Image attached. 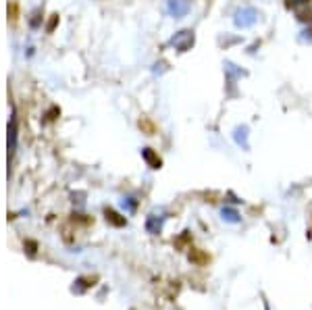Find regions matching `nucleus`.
<instances>
[{"label":"nucleus","mask_w":312,"mask_h":310,"mask_svg":"<svg viewBox=\"0 0 312 310\" xmlns=\"http://www.w3.org/2000/svg\"><path fill=\"white\" fill-rule=\"evenodd\" d=\"M298 21H302V23H312V4H310V8H308V4H306V8H298Z\"/></svg>","instance_id":"obj_6"},{"label":"nucleus","mask_w":312,"mask_h":310,"mask_svg":"<svg viewBox=\"0 0 312 310\" xmlns=\"http://www.w3.org/2000/svg\"><path fill=\"white\" fill-rule=\"evenodd\" d=\"M119 215H115L113 211H106V219H110L115 225H125V219H117Z\"/></svg>","instance_id":"obj_7"},{"label":"nucleus","mask_w":312,"mask_h":310,"mask_svg":"<svg viewBox=\"0 0 312 310\" xmlns=\"http://www.w3.org/2000/svg\"><path fill=\"white\" fill-rule=\"evenodd\" d=\"M189 261L198 266H204L210 263V256L204 252V250H198V248H192V252H189Z\"/></svg>","instance_id":"obj_3"},{"label":"nucleus","mask_w":312,"mask_h":310,"mask_svg":"<svg viewBox=\"0 0 312 310\" xmlns=\"http://www.w3.org/2000/svg\"><path fill=\"white\" fill-rule=\"evenodd\" d=\"M289 4H291V6H298V4H312V0H291Z\"/></svg>","instance_id":"obj_11"},{"label":"nucleus","mask_w":312,"mask_h":310,"mask_svg":"<svg viewBox=\"0 0 312 310\" xmlns=\"http://www.w3.org/2000/svg\"><path fill=\"white\" fill-rule=\"evenodd\" d=\"M254 23H256V11L254 8H244V11L237 13V19H235L237 27H250Z\"/></svg>","instance_id":"obj_2"},{"label":"nucleus","mask_w":312,"mask_h":310,"mask_svg":"<svg viewBox=\"0 0 312 310\" xmlns=\"http://www.w3.org/2000/svg\"><path fill=\"white\" fill-rule=\"evenodd\" d=\"M194 40L196 38L192 29H183V32H179L171 38V46H175V50H179V52H185V50L194 46Z\"/></svg>","instance_id":"obj_1"},{"label":"nucleus","mask_w":312,"mask_h":310,"mask_svg":"<svg viewBox=\"0 0 312 310\" xmlns=\"http://www.w3.org/2000/svg\"><path fill=\"white\" fill-rule=\"evenodd\" d=\"M139 127H144L146 132H148V135H152L154 133V125L148 121V119H142V121H139Z\"/></svg>","instance_id":"obj_8"},{"label":"nucleus","mask_w":312,"mask_h":310,"mask_svg":"<svg viewBox=\"0 0 312 310\" xmlns=\"http://www.w3.org/2000/svg\"><path fill=\"white\" fill-rule=\"evenodd\" d=\"M187 8H189L187 0H171V2H169V11L173 13L175 17L185 15V13H187Z\"/></svg>","instance_id":"obj_4"},{"label":"nucleus","mask_w":312,"mask_h":310,"mask_svg":"<svg viewBox=\"0 0 312 310\" xmlns=\"http://www.w3.org/2000/svg\"><path fill=\"white\" fill-rule=\"evenodd\" d=\"M142 154H144V158H146L148 165L152 167V169H160V165H163V163H160V158L152 152V148H144V150H142Z\"/></svg>","instance_id":"obj_5"},{"label":"nucleus","mask_w":312,"mask_h":310,"mask_svg":"<svg viewBox=\"0 0 312 310\" xmlns=\"http://www.w3.org/2000/svg\"><path fill=\"white\" fill-rule=\"evenodd\" d=\"M223 217L227 219V221H231V223L237 221V213L235 211H223Z\"/></svg>","instance_id":"obj_9"},{"label":"nucleus","mask_w":312,"mask_h":310,"mask_svg":"<svg viewBox=\"0 0 312 310\" xmlns=\"http://www.w3.org/2000/svg\"><path fill=\"white\" fill-rule=\"evenodd\" d=\"M300 40H302V42H310V44H312V29H306V32L302 34Z\"/></svg>","instance_id":"obj_10"}]
</instances>
